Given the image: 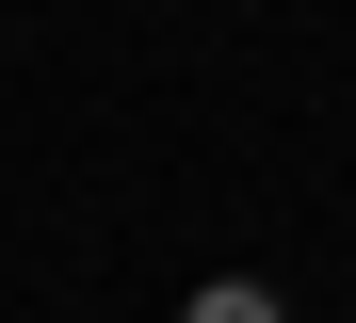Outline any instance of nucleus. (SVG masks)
I'll return each instance as SVG.
<instances>
[{
    "mask_svg": "<svg viewBox=\"0 0 356 323\" xmlns=\"http://www.w3.org/2000/svg\"><path fill=\"white\" fill-rule=\"evenodd\" d=\"M195 323H275V291H243V275H227V291H195Z\"/></svg>",
    "mask_w": 356,
    "mask_h": 323,
    "instance_id": "f257e3e1",
    "label": "nucleus"
}]
</instances>
